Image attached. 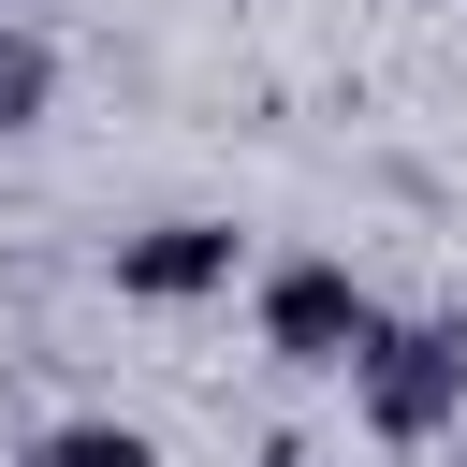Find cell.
<instances>
[{
  "instance_id": "6da1fadb",
  "label": "cell",
  "mask_w": 467,
  "mask_h": 467,
  "mask_svg": "<svg viewBox=\"0 0 467 467\" xmlns=\"http://www.w3.org/2000/svg\"><path fill=\"white\" fill-rule=\"evenodd\" d=\"M336 379H350V423H365L379 452H438V438L467 423V321H394V306H379V336H365Z\"/></svg>"
},
{
  "instance_id": "8992f818",
  "label": "cell",
  "mask_w": 467,
  "mask_h": 467,
  "mask_svg": "<svg viewBox=\"0 0 467 467\" xmlns=\"http://www.w3.org/2000/svg\"><path fill=\"white\" fill-rule=\"evenodd\" d=\"M438 467H467V423H452V438H438Z\"/></svg>"
},
{
  "instance_id": "277c9868",
  "label": "cell",
  "mask_w": 467,
  "mask_h": 467,
  "mask_svg": "<svg viewBox=\"0 0 467 467\" xmlns=\"http://www.w3.org/2000/svg\"><path fill=\"white\" fill-rule=\"evenodd\" d=\"M44 117H58V44H44L29 15H0V146L44 131Z\"/></svg>"
},
{
  "instance_id": "52a82bcc",
  "label": "cell",
  "mask_w": 467,
  "mask_h": 467,
  "mask_svg": "<svg viewBox=\"0 0 467 467\" xmlns=\"http://www.w3.org/2000/svg\"><path fill=\"white\" fill-rule=\"evenodd\" d=\"M277 467H306V452H277Z\"/></svg>"
},
{
  "instance_id": "5b68a950",
  "label": "cell",
  "mask_w": 467,
  "mask_h": 467,
  "mask_svg": "<svg viewBox=\"0 0 467 467\" xmlns=\"http://www.w3.org/2000/svg\"><path fill=\"white\" fill-rule=\"evenodd\" d=\"M29 467H161V438H146V423H117V409H73V423H44V438H29Z\"/></svg>"
},
{
  "instance_id": "3957f363",
  "label": "cell",
  "mask_w": 467,
  "mask_h": 467,
  "mask_svg": "<svg viewBox=\"0 0 467 467\" xmlns=\"http://www.w3.org/2000/svg\"><path fill=\"white\" fill-rule=\"evenodd\" d=\"M234 277H248L234 219H146V234H117V306H219Z\"/></svg>"
},
{
  "instance_id": "7a4b0ae2",
  "label": "cell",
  "mask_w": 467,
  "mask_h": 467,
  "mask_svg": "<svg viewBox=\"0 0 467 467\" xmlns=\"http://www.w3.org/2000/svg\"><path fill=\"white\" fill-rule=\"evenodd\" d=\"M248 336H263V365H292V379H336V365L379 336V292H365L336 248H277V263L248 277Z\"/></svg>"
}]
</instances>
